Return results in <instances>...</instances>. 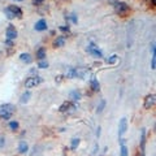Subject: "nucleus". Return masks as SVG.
<instances>
[{"label":"nucleus","mask_w":156,"mask_h":156,"mask_svg":"<svg viewBox=\"0 0 156 156\" xmlns=\"http://www.w3.org/2000/svg\"><path fill=\"white\" fill-rule=\"evenodd\" d=\"M115 11H116V13L119 14L120 17H126L131 12V9H130V7L126 3L119 2V3H116V5H115Z\"/></svg>","instance_id":"f257e3e1"},{"label":"nucleus","mask_w":156,"mask_h":156,"mask_svg":"<svg viewBox=\"0 0 156 156\" xmlns=\"http://www.w3.org/2000/svg\"><path fill=\"white\" fill-rule=\"evenodd\" d=\"M13 113H14V105H12V104L0 105V119L8 120V119H11V116Z\"/></svg>","instance_id":"f03ea898"},{"label":"nucleus","mask_w":156,"mask_h":156,"mask_svg":"<svg viewBox=\"0 0 156 156\" xmlns=\"http://www.w3.org/2000/svg\"><path fill=\"white\" fill-rule=\"evenodd\" d=\"M155 104H156V94H148L144 98V101H143L144 109H151Z\"/></svg>","instance_id":"7ed1b4c3"},{"label":"nucleus","mask_w":156,"mask_h":156,"mask_svg":"<svg viewBox=\"0 0 156 156\" xmlns=\"http://www.w3.org/2000/svg\"><path fill=\"white\" fill-rule=\"evenodd\" d=\"M41 82H42V78L38 77V76L37 77H29L25 82V86H26V89H31V87L38 86Z\"/></svg>","instance_id":"20e7f679"},{"label":"nucleus","mask_w":156,"mask_h":156,"mask_svg":"<svg viewBox=\"0 0 156 156\" xmlns=\"http://www.w3.org/2000/svg\"><path fill=\"white\" fill-rule=\"evenodd\" d=\"M76 109V105L70 103V101H64L61 105H60V108H58V111L62 112V113H70V112H73Z\"/></svg>","instance_id":"39448f33"},{"label":"nucleus","mask_w":156,"mask_h":156,"mask_svg":"<svg viewBox=\"0 0 156 156\" xmlns=\"http://www.w3.org/2000/svg\"><path fill=\"white\" fill-rule=\"evenodd\" d=\"M87 51L95 57H103V53H101V51L99 50V47H96L94 43H90L89 47H87Z\"/></svg>","instance_id":"423d86ee"},{"label":"nucleus","mask_w":156,"mask_h":156,"mask_svg":"<svg viewBox=\"0 0 156 156\" xmlns=\"http://www.w3.org/2000/svg\"><path fill=\"white\" fill-rule=\"evenodd\" d=\"M126 129H128V120L124 117V119L120 120V124H119V136L120 138L126 133Z\"/></svg>","instance_id":"0eeeda50"},{"label":"nucleus","mask_w":156,"mask_h":156,"mask_svg":"<svg viewBox=\"0 0 156 156\" xmlns=\"http://www.w3.org/2000/svg\"><path fill=\"white\" fill-rule=\"evenodd\" d=\"M17 38V30L13 25H9L7 29V39L8 41H13V39Z\"/></svg>","instance_id":"6e6552de"},{"label":"nucleus","mask_w":156,"mask_h":156,"mask_svg":"<svg viewBox=\"0 0 156 156\" xmlns=\"http://www.w3.org/2000/svg\"><path fill=\"white\" fill-rule=\"evenodd\" d=\"M144 150H146V129H142L140 131V154L144 156Z\"/></svg>","instance_id":"1a4fd4ad"},{"label":"nucleus","mask_w":156,"mask_h":156,"mask_svg":"<svg viewBox=\"0 0 156 156\" xmlns=\"http://www.w3.org/2000/svg\"><path fill=\"white\" fill-rule=\"evenodd\" d=\"M35 30L37 31H43V30H47V22L44 20H39V21L35 23Z\"/></svg>","instance_id":"9d476101"},{"label":"nucleus","mask_w":156,"mask_h":156,"mask_svg":"<svg viewBox=\"0 0 156 156\" xmlns=\"http://www.w3.org/2000/svg\"><path fill=\"white\" fill-rule=\"evenodd\" d=\"M20 60H21L22 62H26V64H30V62L33 61V58H31V56L29 55V53L22 52L21 55H20Z\"/></svg>","instance_id":"9b49d317"},{"label":"nucleus","mask_w":156,"mask_h":156,"mask_svg":"<svg viewBox=\"0 0 156 156\" xmlns=\"http://www.w3.org/2000/svg\"><path fill=\"white\" fill-rule=\"evenodd\" d=\"M11 11L16 14V17H22V11H21V8L17 7V5H9L8 7Z\"/></svg>","instance_id":"f8f14e48"},{"label":"nucleus","mask_w":156,"mask_h":156,"mask_svg":"<svg viewBox=\"0 0 156 156\" xmlns=\"http://www.w3.org/2000/svg\"><path fill=\"white\" fill-rule=\"evenodd\" d=\"M64 42H65V39H64V37H58V38H56L55 39V42H53V47H61L62 44H64Z\"/></svg>","instance_id":"ddd939ff"},{"label":"nucleus","mask_w":156,"mask_h":156,"mask_svg":"<svg viewBox=\"0 0 156 156\" xmlns=\"http://www.w3.org/2000/svg\"><path fill=\"white\" fill-rule=\"evenodd\" d=\"M37 57H38L39 61H42L43 58L46 57V51H44V48H39V50L37 51Z\"/></svg>","instance_id":"4468645a"},{"label":"nucleus","mask_w":156,"mask_h":156,"mask_svg":"<svg viewBox=\"0 0 156 156\" xmlns=\"http://www.w3.org/2000/svg\"><path fill=\"white\" fill-rule=\"evenodd\" d=\"M91 87H92V90L94 91H99L100 90V85H99V82H98L96 78H92L91 80Z\"/></svg>","instance_id":"2eb2a0df"},{"label":"nucleus","mask_w":156,"mask_h":156,"mask_svg":"<svg viewBox=\"0 0 156 156\" xmlns=\"http://www.w3.org/2000/svg\"><path fill=\"white\" fill-rule=\"evenodd\" d=\"M151 68L152 69H156V46L152 50V58H151Z\"/></svg>","instance_id":"dca6fc26"},{"label":"nucleus","mask_w":156,"mask_h":156,"mask_svg":"<svg viewBox=\"0 0 156 156\" xmlns=\"http://www.w3.org/2000/svg\"><path fill=\"white\" fill-rule=\"evenodd\" d=\"M27 144H26V142H20V144H18V151L21 154H25L26 151H27Z\"/></svg>","instance_id":"f3484780"},{"label":"nucleus","mask_w":156,"mask_h":156,"mask_svg":"<svg viewBox=\"0 0 156 156\" xmlns=\"http://www.w3.org/2000/svg\"><path fill=\"white\" fill-rule=\"evenodd\" d=\"M29 99H30V92L26 91V92H23V94H22L21 100H20V101H21L22 104H25V103H27V101H29Z\"/></svg>","instance_id":"a211bd4d"},{"label":"nucleus","mask_w":156,"mask_h":156,"mask_svg":"<svg viewBox=\"0 0 156 156\" xmlns=\"http://www.w3.org/2000/svg\"><path fill=\"white\" fill-rule=\"evenodd\" d=\"M69 96H70V99H73V100H80V98H81V94L78 91H70V94H69Z\"/></svg>","instance_id":"6ab92c4d"},{"label":"nucleus","mask_w":156,"mask_h":156,"mask_svg":"<svg viewBox=\"0 0 156 156\" xmlns=\"http://www.w3.org/2000/svg\"><path fill=\"white\" fill-rule=\"evenodd\" d=\"M4 13H5V16H7V18H8V20H13L14 17H16V14H14V13H13L9 8H7L5 11H4Z\"/></svg>","instance_id":"aec40b11"},{"label":"nucleus","mask_w":156,"mask_h":156,"mask_svg":"<svg viewBox=\"0 0 156 156\" xmlns=\"http://www.w3.org/2000/svg\"><path fill=\"white\" fill-rule=\"evenodd\" d=\"M78 144H80V139H78V138H73V139H72L70 148H72V150H76V148L78 147Z\"/></svg>","instance_id":"412c9836"},{"label":"nucleus","mask_w":156,"mask_h":156,"mask_svg":"<svg viewBox=\"0 0 156 156\" xmlns=\"http://www.w3.org/2000/svg\"><path fill=\"white\" fill-rule=\"evenodd\" d=\"M120 156H128V148H126V146H125V144H121Z\"/></svg>","instance_id":"4be33fe9"},{"label":"nucleus","mask_w":156,"mask_h":156,"mask_svg":"<svg viewBox=\"0 0 156 156\" xmlns=\"http://www.w3.org/2000/svg\"><path fill=\"white\" fill-rule=\"evenodd\" d=\"M116 61H117V55H112V56H109V58H107L108 64H115Z\"/></svg>","instance_id":"5701e85b"},{"label":"nucleus","mask_w":156,"mask_h":156,"mask_svg":"<svg viewBox=\"0 0 156 156\" xmlns=\"http://www.w3.org/2000/svg\"><path fill=\"white\" fill-rule=\"evenodd\" d=\"M9 128L12 130H17L18 129V122L17 121H12V122H9Z\"/></svg>","instance_id":"b1692460"},{"label":"nucleus","mask_w":156,"mask_h":156,"mask_svg":"<svg viewBox=\"0 0 156 156\" xmlns=\"http://www.w3.org/2000/svg\"><path fill=\"white\" fill-rule=\"evenodd\" d=\"M48 66V62L44 61V60H42V61H39V64H38V68H41V69H44V68Z\"/></svg>","instance_id":"393cba45"},{"label":"nucleus","mask_w":156,"mask_h":156,"mask_svg":"<svg viewBox=\"0 0 156 156\" xmlns=\"http://www.w3.org/2000/svg\"><path fill=\"white\" fill-rule=\"evenodd\" d=\"M104 105H105V100H101V101H100V104L98 105V112H101V111H103Z\"/></svg>","instance_id":"a878e982"},{"label":"nucleus","mask_w":156,"mask_h":156,"mask_svg":"<svg viewBox=\"0 0 156 156\" xmlns=\"http://www.w3.org/2000/svg\"><path fill=\"white\" fill-rule=\"evenodd\" d=\"M150 7H156V0H150Z\"/></svg>","instance_id":"bb28decb"},{"label":"nucleus","mask_w":156,"mask_h":156,"mask_svg":"<svg viewBox=\"0 0 156 156\" xmlns=\"http://www.w3.org/2000/svg\"><path fill=\"white\" fill-rule=\"evenodd\" d=\"M60 30H61V31H69V27H66V26H61V27H60Z\"/></svg>","instance_id":"cd10ccee"},{"label":"nucleus","mask_w":156,"mask_h":156,"mask_svg":"<svg viewBox=\"0 0 156 156\" xmlns=\"http://www.w3.org/2000/svg\"><path fill=\"white\" fill-rule=\"evenodd\" d=\"M70 18H72V21H73V22H77V17L74 16V14H72Z\"/></svg>","instance_id":"c85d7f7f"},{"label":"nucleus","mask_w":156,"mask_h":156,"mask_svg":"<svg viewBox=\"0 0 156 156\" xmlns=\"http://www.w3.org/2000/svg\"><path fill=\"white\" fill-rule=\"evenodd\" d=\"M4 144V139H3V136H0V147Z\"/></svg>","instance_id":"c756f323"},{"label":"nucleus","mask_w":156,"mask_h":156,"mask_svg":"<svg viewBox=\"0 0 156 156\" xmlns=\"http://www.w3.org/2000/svg\"><path fill=\"white\" fill-rule=\"evenodd\" d=\"M99 135H100V128L98 129V131H96V136H99Z\"/></svg>","instance_id":"7c9ffc66"},{"label":"nucleus","mask_w":156,"mask_h":156,"mask_svg":"<svg viewBox=\"0 0 156 156\" xmlns=\"http://www.w3.org/2000/svg\"><path fill=\"white\" fill-rule=\"evenodd\" d=\"M135 156H143V155H142V154H140V151H138V152H136V154H135Z\"/></svg>","instance_id":"2f4dec72"},{"label":"nucleus","mask_w":156,"mask_h":156,"mask_svg":"<svg viewBox=\"0 0 156 156\" xmlns=\"http://www.w3.org/2000/svg\"><path fill=\"white\" fill-rule=\"evenodd\" d=\"M33 2H34V3H42L43 0H33Z\"/></svg>","instance_id":"473e14b6"},{"label":"nucleus","mask_w":156,"mask_h":156,"mask_svg":"<svg viewBox=\"0 0 156 156\" xmlns=\"http://www.w3.org/2000/svg\"><path fill=\"white\" fill-rule=\"evenodd\" d=\"M17 2H22V0H17Z\"/></svg>","instance_id":"72a5a7b5"}]
</instances>
